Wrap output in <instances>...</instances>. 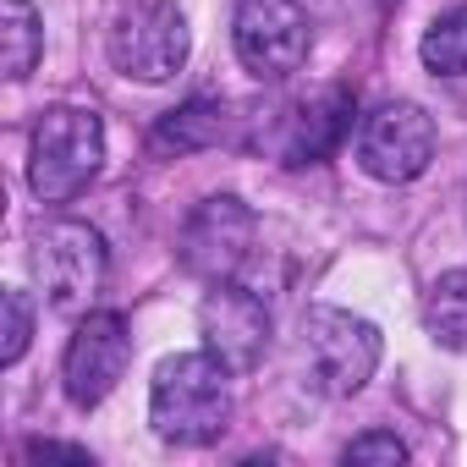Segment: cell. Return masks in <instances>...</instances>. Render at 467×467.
Instances as JSON below:
<instances>
[{"instance_id":"cell-18","label":"cell","mask_w":467,"mask_h":467,"mask_svg":"<svg viewBox=\"0 0 467 467\" xmlns=\"http://www.w3.org/2000/svg\"><path fill=\"white\" fill-rule=\"evenodd\" d=\"M28 456H39V462H45V456H67V462H88V451H83V445H56V440H34V445H28Z\"/></svg>"},{"instance_id":"cell-17","label":"cell","mask_w":467,"mask_h":467,"mask_svg":"<svg viewBox=\"0 0 467 467\" xmlns=\"http://www.w3.org/2000/svg\"><path fill=\"white\" fill-rule=\"evenodd\" d=\"M0 308H6V347H0V358L17 363V358L28 352V336H34V308H28V292H23V286H6Z\"/></svg>"},{"instance_id":"cell-6","label":"cell","mask_w":467,"mask_h":467,"mask_svg":"<svg viewBox=\"0 0 467 467\" xmlns=\"http://www.w3.org/2000/svg\"><path fill=\"white\" fill-rule=\"evenodd\" d=\"M231 39H237V56H243V67L254 78L281 83L308 61L314 34H308V12L297 0H243Z\"/></svg>"},{"instance_id":"cell-2","label":"cell","mask_w":467,"mask_h":467,"mask_svg":"<svg viewBox=\"0 0 467 467\" xmlns=\"http://www.w3.org/2000/svg\"><path fill=\"white\" fill-rule=\"evenodd\" d=\"M105 160V127L83 105H50L45 121L34 127L28 149V182L45 203H72Z\"/></svg>"},{"instance_id":"cell-3","label":"cell","mask_w":467,"mask_h":467,"mask_svg":"<svg viewBox=\"0 0 467 467\" xmlns=\"http://www.w3.org/2000/svg\"><path fill=\"white\" fill-rule=\"evenodd\" d=\"M303 368L308 385L325 396H358L379 368V330L347 308H308L303 314Z\"/></svg>"},{"instance_id":"cell-4","label":"cell","mask_w":467,"mask_h":467,"mask_svg":"<svg viewBox=\"0 0 467 467\" xmlns=\"http://www.w3.org/2000/svg\"><path fill=\"white\" fill-rule=\"evenodd\" d=\"M187 50H192V34L171 0H138L110 23V61L121 78L171 83L187 67Z\"/></svg>"},{"instance_id":"cell-11","label":"cell","mask_w":467,"mask_h":467,"mask_svg":"<svg viewBox=\"0 0 467 467\" xmlns=\"http://www.w3.org/2000/svg\"><path fill=\"white\" fill-rule=\"evenodd\" d=\"M132 363V336H127V319L121 314H88L67 347V363H61V379H67V396L78 407H99L121 374Z\"/></svg>"},{"instance_id":"cell-12","label":"cell","mask_w":467,"mask_h":467,"mask_svg":"<svg viewBox=\"0 0 467 467\" xmlns=\"http://www.w3.org/2000/svg\"><path fill=\"white\" fill-rule=\"evenodd\" d=\"M0 39H6V78L23 83L45 50V28L28 0H0Z\"/></svg>"},{"instance_id":"cell-16","label":"cell","mask_w":467,"mask_h":467,"mask_svg":"<svg viewBox=\"0 0 467 467\" xmlns=\"http://www.w3.org/2000/svg\"><path fill=\"white\" fill-rule=\"evenodd\" d=\"M341 456H347L352 467H401V462H407V445H401L396 434H385V429H368V434H358Z\"/></svg>"},{"instance_id":"cell-5","label":"cell","mask_w":467,"mask_h":467,"mask_svg":"<svg viewBox=\"0 0 467 467\" xmlns=\"http://www.w3.org/2000/svg\"><path fill=\"white\" fill-rule=\"evenodd\" d=\"M34 275L56 314H83L105 286V243L83 220H56L34 243Z\"/></svg>"},{"instance_id":"cell-13","label":"cell","mask_w":467,"mask_h":467,"mask_svg":"<svg viewBox=\"0 0 467 467\" xmlns=\"http://www.w3.org/2000/svg\"><path fill=\"white\" fill-rule=\"evenodd\" d=\"M423 325L440 347H467V270H451L429 286Z\"/></svg>"},{"instance_id":"cell-1","label":"cell","mask_w":467,"mask_h":467,"mask_svg":"<svg viewBox=\"0 0 467 467\" xmlns=\"http://www.w3.org/2000/svg\"><path fill=\"white\" fill-rule=\"evenodd\" d=\"M225 363L209 352H176L154 368L149 385V418L154 434L171 445H209L225 434L231 418V385H225Z\"/></svg>"},{"instance_id":"cell-8","label":"cell","mask_w":467,"mask_h":467,"mask_svg":"<svg viewBox=\"0 0 467 467\" xmlns=\"http://www.w3.org/2000/svg\"><path fill=\"white\" fill-rule=\"evenodd\" d=\"M429 160H434V121L418 105L390 99V105L363 116V127H358V165L374 182H412V176L429 171Z\"/></svg>"},{"instance_id":"cell-15","label":"cell","mask_w":467,"mask_h":467,"mask_svg":"<svg viewBox=\"0 0 467 467\" xmlns=\"http://www.w3.org/2000/svg\"><path fill=\"white\" fill-rule=\"evenodd\" d=\"M220 132H225V110L198 99V105H187V110H171V121L154 132V143H160V149H171V143H176V149H198V143H214Z\"/></svg>"},{"instance_id":"cell-9","label":"cell","mask_w":467,"mask_h":467,"mask_svg":"<svg viewBox=\"0 0 467 467\" xmlns=\"http://www.w3.org/2000/svg\"><path fill=\"white\" fill-rule=\"evenodd\" d=\"M198 330H203V352L220 358L231 374H248L265 363L270 352V314L254 292L214 281V292L198 303Z\"/></svg>"},{"instance_id":"cell-7","label":"cell","mask_w":467,"mask_h":467,"mask_svg":"<svg viewBox=\"0 0 467 467\" xmlns=\"http://www.w3.org/2000/svg\"><path fill=\"white\" fill-rule=\"evenodd\" d=\"M254 237H259V220L243 198H203L187 225H182V265L203 281H231L243 270V259L254 254Z\"/></svg>"},{"instance_id":"cell-14","label":"cell","mask_w":467,"mask_h":467,"mask_svg":"<svg viewBox=\"0 0 467 467\" xmlns=\"http://www.w3.org/2000/svg\"><path fill=\"white\" fill-rule=\"evenodd\" d=\"M418 56H423V67H429L434 78H462V72H467V6L440 12V17L429 23V34H423Z\"/></svg>"},{"instance_id":"cell-10","label":"cell","mask_w":467,"mask_h":467,"mask_svg":"<svg viewBox=\"0 0 467 467\" xmlns=\"http://www.w3.org/2000/svg\"><path fill=\"white\" fill-rule=\"evenodd\" d=\"M352 127V99L341 88H319V94H303V99H286L270 127L259 132V143L281 160V165H314L325 160Z\"/></svg>"}]
</instances>
